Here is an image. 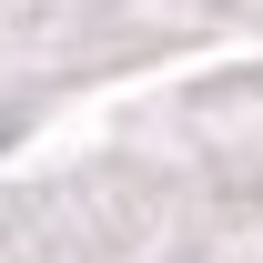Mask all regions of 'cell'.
Masks as SVG:
<instances>
[{"mask_svg":"<svg viewBox=\"0 0 263 263\" xmlns=\"http://www.w3.org/2000/svg\"><path fill=\"white\" fill-rule=\"evenodd\" d=\"M10 132H21V122H10V111H0V142H10Z\"/></svg>","mask_w":263,"mask_h":263,"instance_id":"6da1fadb","label":"cell"}]
</instances>
